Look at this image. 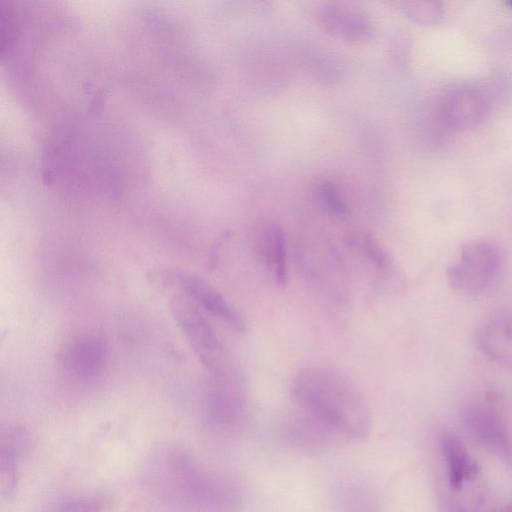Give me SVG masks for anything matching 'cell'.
<instances>
[{"label":"cell","instance_id":"6da1fadb","mask_svg":"<svg viewBox=\"0 0 512 512\" xmlns=\"http://www.w3.org/2000/svg\"><path fill=\"white\" fill-rule=\"evenodd\" d=\"M142 475L148 493L170 507L227 511L242 503V492L234 481L211 471L177 445L154 450Z\"/></svg>","mask_w":512,"mask_h":512},{"label":"cell","instance_id":"7a4b0ae2","mask_svg":"<svg viewBox=\"0 0 512 512\" xmlns=\"http://www.w3.org/2000/svg\"><path fill=\"white\" fill-rule=\"evenodd\" d=\"M290 395L299 411L338 440L365 439L372 425L368 403L356 384L338 370L310 366L290 381Z\"/></svg>","mask_w":512,"mask_h":512},{"label":"cell","instance_id":"3957f363","mask_svg":"<svg viewBox=\"0 0 512 512\" xmlns=\"http://www.w3.org/2000/svg\"><path fill=\"white\" fill-rule=\"evenodd\" d=\"M504 252L490 239H473L464 243L458 258L446 269L449 286L468 296H481L492 291L504 271Z\"/></svg>","mask_w":512,"mask_h":512},{"label":"cell","instance_id":"277c9868","mask_svg":"<svg viewBox=\"0 0 512 512\" xmlns=\"http://www.w3.org/2000/svg\"><path fill=\"white\" fill-rule=\"evenodd\" d=\"M496 106L484 78L447 85L438 93L428 110L452 133L480 125Z\"/></svg>","mask_w":512,"mask_h":512},{"label":"cell","instance_id":"5b68a950","mask_svg":"<svg viewBox=\"0 0 512 512\" xmlns=\"http://www.w3.org/2000/svg\"><path fill=\"white\" fill-rule=\"evenodd\" d=\"M493 397L466 405L462 422L470 437L512 470V431Z\"/></svg>","mask_w":512,"mask_h":512},{"label":"cell","instance_id":"8992f818","mask_svg":"<svg viewBox=\"0 0 512 512\" xmlns=\"http://www.w3.org/2000/svg\"><path fill=\"white\" fill-rule=\"evenodd\" d=\"M202 410L206 425L217 434L232 435L242 428L245 400L230 370L209 374Z\"/></svg>","mask_w":512,"mask_h":512},{"label":"cell","instance_id":"52a82bcc","mask_svg":"<svg viewBox=\"0 0 512 512\" xmlns=\"http://www.w3.org/2000/svg\"><path fill=\"white\" fill-rule=\"evenodd\" d=\"M173 317L209 374L228 369L223 347L209 321L182 295L171 301Z\"/></svg>","mask_w":512,"mask_h":512},{"label":"cell","instance_id":"ba28073f","mask_svg":"<svg viewBox=\"0 0 512 512\" xmlns=\"http://www.w3.org/2000/svg\"><path fill=\"white\" fill-rule=\"evenodd\" d=\"M164 285L175 287L189 300L225 322L234 330L243 332L245 322L237 309L210 283L193 273L167 270L161 274Z\"/></svg>","mask_w":512,"mask_h":512},{"label":"cell","instance_id":"9c48e42d","mask_svg":"<svg viewBox=\"0 0 512 512\" xmlns=\"http://www.w3.org/2000/svg\"><path fill=\"white\" fill-rule=\"evenodd\" d=\"M109 348L97 335H81L70 341L64 349L62 364L66 373L77 382L93 384L107 370Z\"/></svg>","mask_w":512,"mask_h":512},{"label":"cell","instance_id":"30bf717a","mask_svg":"<svg viewBox=\"0 0 512 512\" xmlns=\"http://www.w3.org/2000/svg\"><path fill=\"white\" fill-rule=\"evenodd\" d=\"M254 250L273 281L288 283L287 239L284 228L275 220H260L253 230Z\"/></svg>","mask_w":512,"mask_h":512},{"label":"cell","instance_id":"8fae6325","mask_svg":"<svg viewBox=\"0 0 512 512\" xmlns=\"http://www.w3.org/2000/svg\"><path fill=\"white\" fill-rule=\"evenodd\" d=\"M323 29L343 41L363 44L373 37V25L362 10L345 3H328L319 11Z\"/></svg>","mask_w":512,"mask_h":512},{"label":"cell","instance_id":"7c38bea8","mask_svg":"<svg viewBox=\"0 0 512 512\" xmlns=\"http://www.w3.org/2000/svg\"><path fill=\"white\" fill-rule=\"evenodd\" d=\"M481 353L496 365L512 370V312L488 316L476 332Z\"/></svg>","mask_w":512,"mask_h":512},{"label":"cell","instance_id":"4fadbf2b","mask_svg":"<svg viewBox=\"0 0 512 512\" xmlns=\"http://www.w3.org/2000/svg\"><path fill=\"white\" fill-rule=\"evenodd\" d=\"M348 246L385 284H397L399 287L403 284L396 262L375 238L356 232L349 236Z\"/></svg>","mask_w":512,"mask_h":512},{"label":"cell","instance_id":"5bb4252c","mask_svg":"<svg viewBox=\"0 0 512 512\" xmlns=\"http://www.w3.org/2000/svg\"><path fill=\"white\" fill-rule=\"evenodd\" d=\"M439 443L449 485L459 490L478 473L479 467L455 433L443 432Z\"/></svg>","mask_w":512,"mask_h":512},{"label":"cell","instance_id":"9a60e30c","mask_svg":"<svg viewBox=\"0 0 512 512\" xmlns=\"http://www.w3.org/2000/svg\"><path fill=\"white\" fill-rule=\"evenodd\" d=\"M334 512H382L377 494L359 481H341L332 490Z\"/></svg>","mask_w":512,"mask_h":512},{"label":"cell","instance_id":"2e32d148","mask_svg":"<svg viewBox=\"0 0 512 512\" xmlns=\"http://www.w3.org/2000/svg\"><path fill=\"white\" fill-rule=\"evenodd\" d=\"M31 448L32 437L25 427L10 423L1 426L0 463L17 466Z\"/></svg>","mask_w":512,"mask_h":512},{"label":"cell","instance_id":"e0dca14e","mask_svg":"<svg viewBox=\"0 0 512 512\" xmlns=\"http://www.w3.org/2000/svg\"><path fill=\"white\" fill-rule=\"evenodd\" d=\"M396 4L407 19L421 26L436 25L445 15V6L441 1H401Z\"/></svg>","mask_w":512,"mask_h":512},{"label":"cell","instance_id":"ac0fdd59","mask_svg":"<svg viewBox=\"0 0 512 512\" xmlns=\"http://www.w3.org/2000/svg\"><path fill=\"white\" fill-rule=\"evenodd\" d=\"M318 199L321 207L330 216L339 220H344L349 217V207L333 183L323 181L319 185Z\"/></svg>","mask_w":512,"mask_h":512},{"label":"cell","instance_id":"d6986e66","mask_svg":"<svg viewBox=\"0 0 512 512\" xmlns=\"http://www.w3.org/2000/svg\"><path fill=\"white\" fill-rule=\"evenodd\" d=\"M104 499L96 496H72L56 504L52 512H104Z\"/></svg>","mask_w":512,"mask_h":512},{"label":"cell","instance_id":"ffe728a7","mask_svg":"<svg viewBox=\"0 0 512 512\" xmlns=\"http://www.w3.org/2000/svg\"><path fill=\"white\" fill-rule=\"evenodd\" d=\"M411 50L412 39L410 35L403 30L397 31L390 42V52L394 62L400 66L408 64Z\"/></svg>","mask_w":512,"mask_h":512},{"label":"cell","instance_id":"44dd1931","mask_svg":"<svg viewBox=\"0 0 512 512\" xmlns=\"http://www.w3.org/2000/svg\"><path fill=\"white\" fill-rule=\"evenodd\" d=\"M451 512H465L462 508L458 506H454L451 510Z\"/></svg>","mask_w":512,"mask_h":512},{"label":"cell","instance_id":"7402d4cb","mask_svg":"<svg viewBox=\"0 0 512 512\" xmlns=\"http://www.w3.org/2000/svg\"><path fill=\"white\" fill-rule=\"evenodd\" d=\"M506 4H507L510 8H512V0H508V1L506 2Z\"/></svg>","mask_w":512,"mask_h":512}]
</instances>
